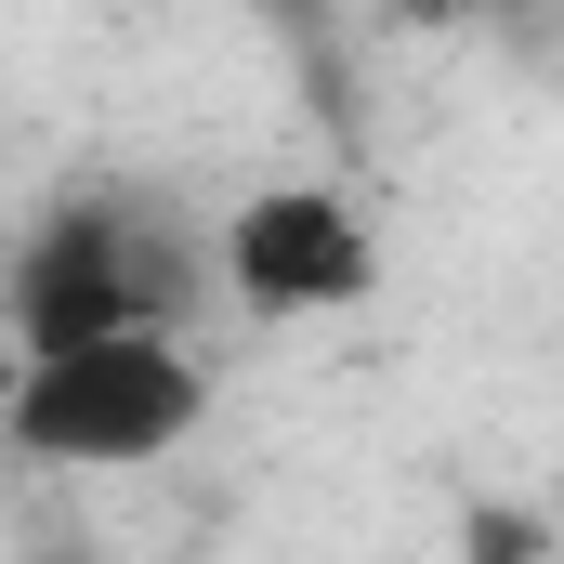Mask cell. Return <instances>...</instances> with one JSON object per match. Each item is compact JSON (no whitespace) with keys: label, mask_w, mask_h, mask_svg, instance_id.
I'll return each instance as SVG.
<instances>
[{"label":"cell","mask_w":564,"mask_h":564,"mask_svg":"<svg viewBox=\"0 0 564 564\" xmlns=\"http://www.w3.org/2000/svg\"><path fill=\"white\" fill-rule=\"evenodd\" d=\"M184 315V237L144 197H66L26 224L13 276H0V328L13 355H93V341H171Z\"/></svg>","instance_id":"6da1fadb"},{"label":"cell","mask_w":564,"mask_h":564,"mask_svg":"<svg viewBox=\"0 0 564 564\" xmlns=\"http://www.w3.org/2000/svg\"><path fill=\"white\" fill-rule=\"evenodd\" d=\"M368 276H381L368 210L328 184H263L224 210V289L250 315H341V302H368Z\"/></svg>","instance_id":"3957f363"},{"label":"cell","mask_w":564,"mask_h":564,"mask_svg":"<svg viewBox=\"0 0 564 564\" xmlns=\"http://www.w3.org/2000/svg\"><path fill=\"white\" fill-rule=\"evenodd\" d=\"M197 421H210V381H197L184 341L40 355V368H13V394H0V433H13L26 459H53V473H144V459H171Z\"/></svg>","instance_id":"7a4b0ae2"}]
</instances>
